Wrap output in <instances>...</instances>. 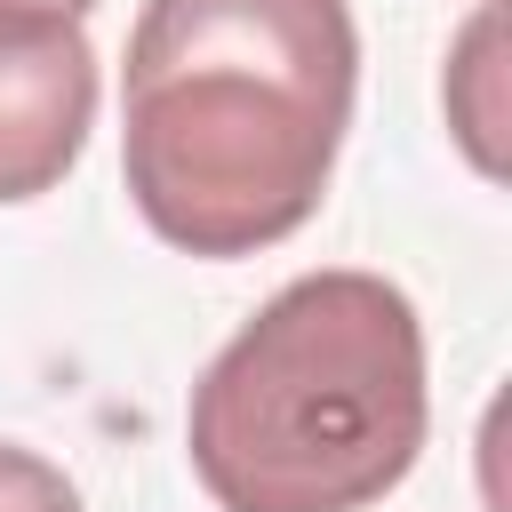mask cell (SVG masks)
Wrapping results in <instances>:
<instances>
[{"label":"cell","mask_w":512,"mask_h":512,"mask_svg":"<svg viewBox=\"0 0 512 512\" xmlns=\"http://www.w3.org/2000/svg\"><path fill=\"white\" fill-rule=\"evenodd\" d=\"M360 88L344 0H144L120 64L136 216L208 264L312 224Z\"/></svg>","instance_id":"6da1fadb"},{"label":"cell","mask_w":512,"mask_h":512,"mask_svg":"<svg viewBox=\"0 0 512 512\" xmlns=\"http://www.w3.org/2000/svg\"><path fill=\"white\" fill-rule=\"evenodd\" d=\"M424 320L384 272H304L200 368L184 448L216 512H368L424 448Z\"/></svg>","instance_id":"7a4b0ae2"},{"label":"cell","mask_w":512,"mask_h":512,"mask_svg":"<svg viewBox=\"0 0 512 512\" xmlns=\"http://www.w3.org/2000/svg\"><path fill=\"white\" fill-rule=\"evenodd\" d=\"M96 128V48L72 16L0 8V208L72 176Z\"/></svg>","instance_id":"3957f363"},{"label":"cell","mask_w":512,"mask_h":512,"mask_svg":"<svg viewBox=\"0 0 512 512\" xmlns=\"http://www.w3.org/2000/svg\"><path fill=\"white\" fill-rule=\"evenodd\" d=\"M496 32H504V16H496V0L464 24V40H456V56H448V80H440V96H448V128L464 136V152H472V168L480 176H504V144H496V128H504V72H496Z\"/></svg>","instance_id":"277c9868"},{"label":"cell","mask_w":512,"mask_h":512,"mask_svg":"<svg viewBox=\"0 0 512 512\" xmlns=\"http://www.w3.org/2000/svg\"><path fill=\"white\" fill-rule=\"evenodd\" d=\"M0 512H80V488L48 456L0 440Z\"/></svg>","instance_id":"5b68a950"},{"label":"cell","mask_w":512,"mask_h":512,"mask_svg":"<svg viewBox=\"0 0 512 512\" xmlns=\"http://www.w3.org/2000/svg\"><path fill=\"white\" fill-rule=\"evenodd\" d=\"M0 8H48V16H72V24H80L96 0H0Z\"/></svg>","instance_id":"8992f818"}]
</instances>
